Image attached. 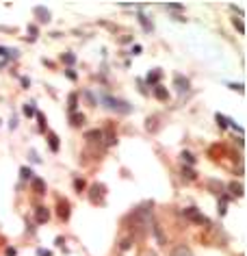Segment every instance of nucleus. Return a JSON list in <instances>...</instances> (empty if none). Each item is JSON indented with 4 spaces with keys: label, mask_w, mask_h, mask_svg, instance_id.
<instances>
[{
    "label": "nucleus",
    "mask_w": 247,
    "mask_h": 256,
    "mask_svg": "<svg viewBox=\"0 0 247 256\" xmlns=\"http://www.w3.org/2000/svg\"><path fill=\"white\" fill-rule=\"evenodd\" d=\"M156 98H158V100H167V98H169L167 89H163V87H156Z\"/></svg>",
    "instance_id": "8"
},
{
    "label": "nucleus",
    "mask_w": 247,
    "mask_h": 256,
    "mask_svg": "<svg viewBox=\"0 0 247 256\" xmlns=\"http://www.w3.org/2000/svg\"><path fill=\"white\" fill-rule=\"evenodd\" d=\"M50 148H52V152H57V150H59V144H57V135H50Z\"/></svg>",
    "instance_id": "12"
},
{
    "label": "nucleus",
    "mask_w": 247,
    "mask_h": 256,
    "mask_svg": "<svg viewBox=\"0 0 247 256\" xmlns=\"http://www.w3.org/2000/svg\"><path fill=\"white\" fill-rule=\"evenodd\" d=\"M33 187H35L37 193H43V191H46V183H43L41 178H33Z\"/></svg>",
    "instance_id": "5"
},
{
    "label": "nucleus",
    "mask_w": 247,
    "mask_h": 256,
    "mask_svg": "<svg viewBox=\"0 0 247 256\" xmlns=\"http://www.w3.org/2000/svg\"><path fill=\"white\" fill-rule=\"evenodd\" d=\"M147 256H156V254L154 252H147Z\"/></svg>",
    "instance_id": "20"
},
{
    "label": "nucleus",
    "mask_w": 247,
    "mask_h": 256,
    "mask_svg": "<svg viewBox=\"0 0 247 256\" xmlns=\"http://www.w3.org/2000/svg\"><path fill=\"white\" fill-rule=\"evenodd\" d=\"M106 107H108V109H115V111H122V113H128V111H133V107H130L128 102L115 100V98H106Z\"/></svg>",
    "instance_id": "1"
},
{
    "label": "nucleus",
    "mask_w": 247,
    "mask_h": 256,
    "mask_svg": "<svg viewBox=\"0 0 247 256\" xmlns=\"http://www.w3.org/2000/svg\"><path fill=\"white\" fill-rule=\"evenodd\" d=\"M232 24H234V29H237V31L241 33V35H245V26H243V22H241V20H237V18H234V20H232Z\"/></svg>",
    "instance_id": "9"
},
{
    "label": "nucleus",
    "mask_w": 247,
    "mask_h": 256,
    "mask_svg": "<svg viewBox=\"0 0 247 256\" xmlns=\"http://www.w3.org/2000/svg\"><path fill=\"white\" fill-rule=\"evenodd\" d=\"M182 174H184V178H189V181H191V178H195L193 170H189V167H184V170H182Z\"/></svg>",
    "instance_id": "14"
},
{
    "label": "nucleus",
    "mask_w": 247,
    "mask_h": 256,
    "mask_svg": "<svg viewBox=\"0 0 247 256\" xmlns=\"http://www.w3.org/2000/svg\"><path fill=\"white\" fill-rule=\"evenodd\" d=\"M167 9H172V11H182V4H167Z\"/></svg>",
    "instance_id": "17"
},
{
    "label": "nucleus",
    "mask_w": 247,
    "mask_h": 256,
    "mask_svg": "<svg viewBox=\"0 0 247 256\" xmlns=\"http://www.w3.org/2000/svg\"><path fill=\"white\" fill-rule=\"evenodd\" d=\"M156 80H158V72H154V74L147 76V83H156Z\"/></svg>",
    "instance_id": "16"
},
{
    "label": "nucleus",
    "mask_w": 247,
    "mask_h": 256,
    "mask_svg": "<svg viewBox=\"0 0 247 256\" xmlns=\"http://www.w3.org/2000/svg\"><path fill=\"white\" fill-rule=\"evenodd\" d=\"M82 119H85V117H82L80 113H78V115H74V117H72V124H74V126H80V124H82Z\"/></svg>",
    "instance_id": "13"
},
{
    "label": "nucleus",
    "mask_w": 247,
    "mask_h": 256,
    "mask_svg": "<svg viewBox=\"0 0 247 256\" xmlns=\"http://www.w3.org/2000/svg\"><path fill=\"white\" fill-rule=\"evenodd\" d=\"M48 217H50V213H48V209H43V206H39V209H37V221H48Z\"/></svg>",
    "instance_id": "7"
},
{
    "label": "nucleus",
    "mask_w": 247,
    "mask_h": 256,
    "mask_svg": "<svg viewBox=\"0 0 247 256\" xmlns=\"http://www.w3.org/2000/svg\"><path fill=\"white\" fill-rule=\"evenodd\" d=\"M31 170H29V167H22V170H20V176H22V181H29V178H31Z\"/></svg>",
    "instance_id": "10"
},
{
    "label": "nucleus",
    "mask_w": 247,
    "mask_h": 256,
    "mask_svg": "<svg viewBox=\"0 0 247 256\" xmlns=\"http://www.w3.org/2000/svg\"><path fill=\"white\" fill-rule=\"evenodd\" d=\"M182 156H184L186 163H195V159H193V154H191V152H182Z\"/></svg>",
    "instance_id": "15"
},
{
    "label": "nucleus",
    "mask_w": 247,
    "mask_h": 256,
    "mask_svg": "<svg viewBox=\"0 0 247 256\" xmlns=\"http://www.w3.org/2000/svg\"><path fill=\"white\" fill-rule=\"evenodd\" d=\"M230 191H232V193H237V195H243V187H241V184H230Z\"/></svg>",
    "instance_id": "11"
},
{
    "label": "nucleus",
    "mask_w": 247,
    "mask_h": 256,
    "mask_svg": "<svg viewBox=\"0 0 247 256\" xmlns=\"http://www.w3.org/2000/svg\"><path fill=\"white\" fill-rule=\"evenodd\" d=\"M184 215L189 217V219L197 221V224H206V217L202 215V213H197V211H193V209H186V211H184Z\"/></svg>",
    "instance_id": "2"
},
{
    "label": "nucleus",
    "mask_w": 247,
    "mask_h": 256,
    "mask_svg": "<svg viewBox=\"0 0 247 256\" xmlns=\"http://www.w3.org/2000/svg\"><path fill=\"white\" fill-rule=\"evenodd\" d=\"M172 256H193V252H191L189 246H176L172 250Z\"/></svg>",
    "instance_id": "3"
},
{
    "label": "nucleus",
    "mask_w": 247,
    "mask_h": 256,
    "mask_svg": "<svg viewBox=\"0 0 247 256\" xmlns=\"http://www.w3.org/2000/svg\"><path fill=\"white\" fill-rule=\"evenodd\" d=\"M24 113H26V115H33L35 111H33V107H24Z\"/></svg>",
    "instance_id": "19"
},
{
    "label": "nucleus",
    "mask_w": 247,
    "mask_h": 256,
    "mask_svg": "<svg viewBox=\"0 0 247 256\" xmlns=\"http://www.w3.org/2000/svg\"><path fill=\"white\" fill-rule=\"evenodd\" d=\"M176 85H178V91H186V89H189V80L182 78V76H176Z\"/></svg>",
    "instance_id": "6"
},
{
    "label": "nucleus",
    "mask_w": 247,
    "mask_h": 256,
    "mask_svg": "<svg viewBox=\"0 0 247 256\" xmlns=\"http://www.w3.org/2000/svg\"><path fill=\"white\" fill-rule=\"evenodd\" d=\"M63 61H65V63H74V54H65Z\"/></svg>",
    "instance_id": "18"
},
{
    "label": "nucleus",
    "mask_w": 247,
    "mask_h": 256,
    "mask_svg": "<svg viewBox=\"0 0 247 256\" xmlns=\"http://www.w3.org/2000/svg\"><path fill=\"white\" fill-rule=\"evenodd\" d=\"M35 13L37 15H41V22H50V11H48V9H43V7H35Z\"/></svg>",
    "instance_id": "4"
}]
</instances>
